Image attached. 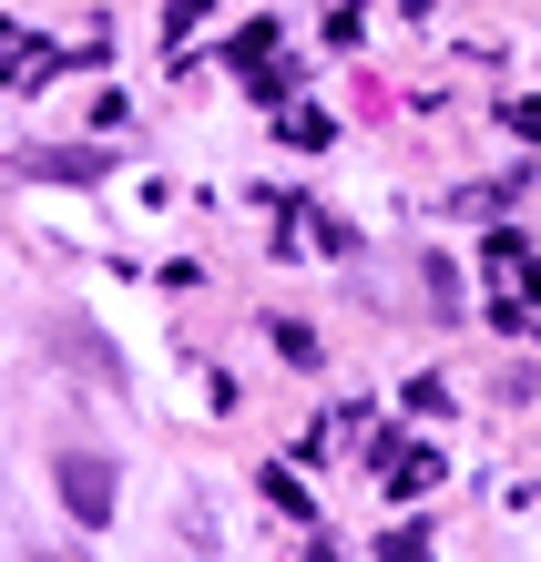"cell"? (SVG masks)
Returning <instances> with one entry per match:
<instances>
[{
    "label": "cell",
    "mask_w": 541,
    "mask_h": 562,
    "mask_svg": "<svg viewBox=\"0 0 541 562\" xmlns=\"http://www.w3.org/2000/svg\"><path fill=\"white\" fill-rule=\"evenodd\" d=\"M61 502H72V521H113V460L103 450H61Z\"/></svg>",
    "instance_id": "obj_1"
}]
</instances>
